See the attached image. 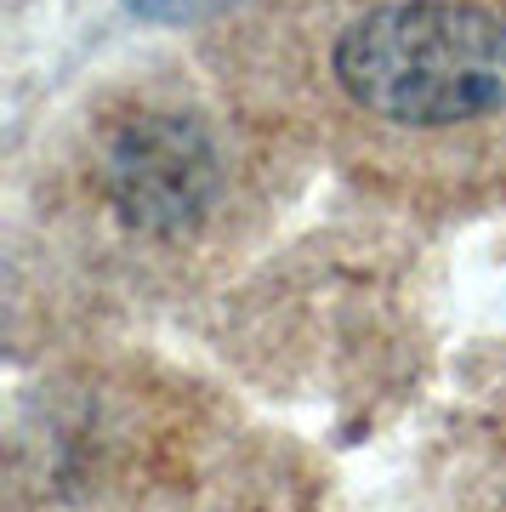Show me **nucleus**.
<instances>
[{"instance_id":"1","label":"nucleus","mask_w":506,"mask_h":512,"mask_svg":"<svg viewBox=\"0 0 506 512\" xmlns=\"http://www.w3.org/2000/svg\"><path fill=\"white\" fill-rule=\"evenodd\" d=\"M336 80L393 126H461L506 103V23L450 0L376 6L336 40Z\"/></svg>"},{"instance_id":"2","label":"nucleus","mask_w":506,"mask_h":512,"mask_svg":"<svg viewBox=\"0 0 506 512\" xmlns=\"http://www.w3.org/2000/svg\"><path fill=\"white\" fill-rule=\"evenodd\" d=\"M103 183L143 234H182L217 200V143L194 114H137L109 137Z\"/></svg>"},{"instance_id":"3","label":"nucleus","mask_w":506,"mask_h":512,"mask_svg":"<svg viewBox=\"0 0 506 512\" xmlns=\"http://www.w3.org/2000/svg\"><path fill=\"white\" fill-rule=\"evenodd\" d=\"M137 18H154V23H188V18H205L228 0H126Z\"/></svg>"}]
</instances>
